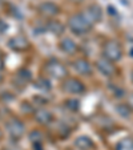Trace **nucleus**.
Returning <instances> with one entry per match:
<instances>
[{
	"mask_svg": "<svg viewBox=\"0 0 133 150\" xmlns=\"http://www.w3.org/2000/svg\"><path fill=\"white\" fill-rule=\"evenodd\" d=\"M59 47H60V49L67 54H73L75 52L77 51V44L71 37H63L59 42Z\"/></svg>",
	"mask_w": 133,
	"mask_h": 150,
	"instance_id": "nucleus-11",
	"label": "nucleus"
},
{
	"mask_svg": "<svg viewBox=\"0 0 133 150\" xmlns=\"http://www.w3.org/2000/svg\"><path fill=\"white\" fill-rule=\"evenodd\" d=\"M36 121L41 125H49L53 121V114L47 109H39L36 112Z\"/></svg>",
	"mask_w": 133,
	"mask_h": 150,
	"instance_id": "nucleus-12",
	"label": "nucleus"
},
{
	"mask_svg": "<svg viewBox=\"0 0 133 150\" xmlns=\"http://www.w3.org/2000/svg\"><path fill=\"white\" fill-rule=\"evenodd\" d=\"M71 1H80V0H71Z\"/></svg>",
	"mask_w": 133,
	"mask_h": 150,
	"instance_id": "nucleus-23",
	"label": "nucleus"
},
{
	"mask_svg": "<svg viewBox=\"0 0 133 150\" xmlns=\"http://www.w3.org/2000/svg\"><path fill=\"white\" fill-rule=\"evenodd\" d=\"M68 27L75 35H85L91 31L92 24L85 19L83 13H75L69 17Z\"/></svg>",
	"mask_w": 133,
	"mask_h": 150,
	"instance_id": "nucleus-1",
	"label": "nucleus"
},
{
	"mask_svg": "<svg viewBox=\"0 0 133 150\" xmlns=\"http://www.w3.org/2000/svg\"><path fill=\"white\" fill-rule=\"evenodd\" d=\"M3 81V76H1V73H0V82Z\"/></svg>",
	"mask_w": 133,
	"mask_h": 150,
	"instance_id": "nucleus-22",
	"label": "nucleus"
},
{
	"mask_svg": "<svg viewBox=\"0 0 133 150\" xmlns=\"http://www.w3.org/2000/svg\"><path fill=\"white\" fill-rule=\"evenodd\" d=\"M3 138V132H1V129H0V139Z\"/></svg>",
	"mask_w": 133,
	"mask_h": 150,
	"instance_id": "nucleus-21",
	"label": "nucleus"
},
{
	"mask_svg": "<svg viewBox=\"0 0 133 150\" xmlns=\"http://www.w3.org/2000/svg\"><path fill=\"white\" fill-rule=\"evenodd\" d=\"M63 88L68 94H81L85 92V86L80 80L77 79H65L63 82Z\"/></svg>",
	"mask_w": 133,
	"mask_h": 150,
	"instance_id": "nucleus-5",
	"label": "nucleus"
},
{
	"mask_svg": "<svg viewBox=\"0 0 133 150\" xmlns=\"http://www.w3.org/2000/svg\"><path fill=\"white\" fill-rule=\"evenodd\" d=\"M83 15H84L85 19H87L92 25L96 24V23H99L100 20L102 19V11L99 6H96V4H92V6L87 7L85 11L83 12Z\"/></svg>",
	"mask_w": 133,
	"mask_h": 150,
	"instance_id": "nucleus-6",
	"label": "nucleus"
},
{
	"mask_svg": "<svg viewBox=\"0 0 133 150\" xmlns=\"http://www.w3.org/2000/svg\"><path fill=\"white\" fill-rule=\"evenodd\" d=\"M4 68V59H3V56L0 54V71Z\"/></svg>",
	"mask_w": 133,
	"mask_h": 150,
	"instance_id": "nucleus-20",
	"label": "nucleus"
},
{
	"mask_svg": "<svg viewBox=\"0 0 133 150\" xmlns=\"http://www.w3.org/2000/svg\"><path fill=\"white\" fill-rule=\"evenodd\" d=\"M132 82H133V72H132Z\"/></svg>",
	"mask_w": 133,
	"mask_h": 150,
	"instance_id": "nucleus-24",
	"label": "nucleus"
},
{
	"mask_svg": "<svg viewBox=\"0 0 133 150\" xmlns=\"http://www.w3.org/2000/svg\"><path fill=\"white\" fill-rule=\"evenodd\" d=\"M39 12L46 17H55L59 13V7L53 1H44L39 6Z\"/></svg>",
	"mask_w": 133,
	"mask_h": 150,
	"instance_id": "nucleus-9",
	"label": "nucleus"
},
{
	"mask_svg": "<svg viewBox=\"0 0 133 150\" xmlns=\"http://www.w3.org/2000/svg\"><path fill=\"white\" fill-rule=\"evenodd\" d=\"M29 139H31L33 144H41V139H43L41 132H39V130L31 132V133H29Z\"/></svg>",
	"mask_w": 133,
	"mask_h": 150,
	"instance_id": "nucleus-17",
	"label": "nucleus"
},
{
	"mask_svg": "<svg viewBox=\"0 0 133 150\" xmlns=\"http://www.w3.org/2000/svg\"><path fill=\"white\" fill-rule=\"evenodd\" d=\"M116 150H133V139L124 138L116 145Z\"/></svg>",
	"mask_w": 133,
	"mask_h": 150,
	"instance_id": "nucleus-14",
	"label": "nucleus"
},
{
	"mask_svg": "<svg viewBox=\"0 0 133 150\" xmlns=\"http://www.w3.org/2000/svg\"><path fill=\"white\" fill-rule=\"evenodd\" d=\"M122 108H124V109H121V105H119V106H117V112L120 113V116L127 117V118H128V117L130 116V110H132V109H130L129 106H127V105H124Z\"/></svg>",
	"mask_w": 133,
	"mask_h": 150,
	"instance_id": "nucleus-19",
	"label": "nucleus"
},
{
	"mask_svg": "<svg viewBox=\"0 0 133 150\" xmlns=\"http://www.w3.org/2000/svg\"><path fill=\"white\" fill-rule=\"evenodd\" d=\"M6 130L14 139H19L26 133V125L19 118H9L6 122Z\"/></svg>",
	"mask_w": 133,
	"mask_h": 150,
	"instance_id": "nucleus-3",
	"label": "nucleus"
},
{
	"mask_svg": "<svg viewBox=\"0 0 133 150\" xmlns=\"http://www.w3.org/2000/svg\"><path fill=\"white\" fill-rule=\"evenodd\" d=\"M49 31L53 32L55 35H60V33H63V31H64V27H63L60 23H57V21H52V23L49 24Z\"/></svg>",
	"mask_w": 133,
	"mask_h": 150,
	"instance_id": "nucleus-16",
	"label": "nucleus"
},
{
	"mask_svg": "<svg viewBox=\"0 0 133 150\" xmlns=\"http://www.w3.org/2000/svg\"><path fill=\"white\" fill-rule=\"evenodd\" d=\"M46 71H47V73L51 77H53V79H64V77L67 76V68H65V65L61 61L55 60V59L49 60V61L47 62Z\"/></svg>",
	"mask_w": 133,
	"mask_h": 150,
	"instance_id": "nucleus-4",
	"label": "nucleus"
},
{
	"mask_svg": "<svg viewBox=\"0 0 133 150\" xmlns=\"http://www.w3.org/2000/svg\"><path fill=\"white\" fill-rule=\"evenodd\" d=\"M75 145H76V147L77 149H80V150H91L92 147L95 146L92 138H89L88 136L77 137L76 141H75Z\"/></svg>",
	"mask_w": 133,
	"mask_h": 150,
	"instance_id": "nucleus-13",
	"label": "nucleus"
},
{
	"mask_svg": "<svg viewBox=\"0 0 133 150\" xmlns=\"http://www.w3.org/2000/svg\"><path fill=\"white\" fill-rule=\"evenodd\" d=\"M8 45H9V48H11L12 51H15V52H24L27 48H28L29 42L24 36L17 35V36H14V37L9 39Z\"/></svg>",
	"mask_w": 133,
	"mask_h": 150,
	"instance_id": "nucleus-8",
	"label": "nucleus"
},
{
	"mask_svg": "<svg viewBox=\"0 0 133 150\" xmlns=\"http://www.w3.org/2000/svg\"><path fill=\"white\" fill-rule=\"evenodd\" d=\"M96 68L99 69V72L101 74H104L105 77H110L115 74V71H116V68H115V64L112 61H109V60H107L105 57H102V59H99L96 61Z\"/></svg>",
	"mask_w": 133,
	"mask_h": 150,
	"instance_id": "nucleus-7",
	"label": "nucleus"
},
{
	"mask_svg": "<svg viewBox=\"0 0 133 150\" xmlns=\"http://www.w3.org/2000/svg\"><path fill=\"white\" fill-rule=\"evenodd\" d=\"M36 88L41 89V91H49L51 89V82L47 79H39L36 81Z\"/></svg>",
	"mask_w": 133,
	"mask_h": 150,
	"instance_id": "nucleus-15",
	"label": "nucleus"
},
{
	"mask_svg": "<svg viewBox=\"0 0 133 150\" xmlns=\"http://www.w3.org/2000/svg\"><path fill=\"white\" fill-rule=\"evenodd\" d=\"M73 68L79 74L88 76L92 73V64L85 59H77L73 61Z\"/></svg>",
	"mask_w": 133,
	"mask_h": 150,
	"instance_id": "nucleus-10",
	"label": "nucleus"
},
{
	"mask_svg": "<svg viewBox=\"0 0 133 150\" xmlns=\"http://www.w3.org/2000/svg\"><path fill=\"white\" fill-rule=\"evenodd\" d=\"M102 57H105L107 60L112 62H116L119 60H121L122 57V49L117 41L115 40H109L104 44L102 47Z\"/></svg>",
	"mask_w": 133,
	"mask_h": 150,
	"instance_id": "nucleus-2",
	"label": "nucleus"
},
{
	"mask_svg": "<svg viewBox=\"0 0 133 150\" xmlns=\"http://www.w3.org/2000/svg\"><path fill=\"white\" fill-rule=\"evenodd\" d=\"M16 77L19 80H23L24 82H27V81H29V80H31V72L27 71V69H20V71L17 72V76Z\"/></svg>",
	"mask_w": 133,
	"mask_h": 150,
	"instance_id": "nucleus-18",
	"label": "nucleus"
}]
</instances>
